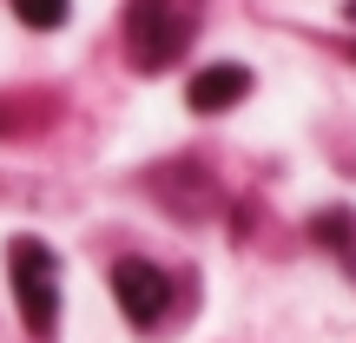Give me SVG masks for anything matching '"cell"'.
I'll return each instance as SVG.
<instances>
[{"label": "cell", "mask_w": 356, "mask_h": 343, "mask_svg": "<svg viewBox=\"0 0 356 343\" xmlns=\"http://www.w3.org/2000/svg\"><path fill=\"white\" fill-rule=\"evenodd\" d=\"M204 0H132L126 7V47L139 73H159V66L185 60V47L198 40Z\"/></svg>", "instance_id": "1"}, {"label": "cell", "mask_w": 356, "mask_h": 343, "mask_svg": "<svg viewBox=\"0 0 356 343\" xmlns=\"http://www.w3.org/2000/svg\"><path fill=\"white\" fill-rule=\"evenodd\" d=\"M7 271H13V297H20L26 330L53 337V324H60V257L40 238H13L7 244Z\"/></svg>", "instance_id": "2"}, {"label": "cell", "mask_w": 356, "mask_h": 343, "mask_svg": "<svg viewBox=\"0 0 356 343\" xmlns=\"http://www.w3.org/2000/svg\"><path fill=\"white\" fill-rule=\"evenodd\" d=\"M113 297H119L132 330H152V324L165 317V304H172V278L152 257H119L113 264Z\"/></svg>", "instance_id": "3"}, {"label": "cell", "mask_w": 356, "mask_h": 343, "mask_svg": "<svg viewBox=\"0 0 356 343\" xmlns=\"http://www.w3.org/2000/svg\"><path fill=\"white\" fill-rule=\"evenodd\" d=\"M244 93H251V66L218 60V66H204V73H191L185 99H191V113H231Z\"/></svg>", "instance_id": "4"}, {"label": "cell", "mask_w": 356, "mask_h": 343, "mask_svg": "<svg viewBox=\"0 0 356 343\" xmlns=\"http://www.w3.org/2000/svg\"><path fill=\"white\" fill-rule=\"evenodd\" d=\"M13 13H20V26H33V33H53V26H66L73 0H13Z\"/></svg>", "instance_id": "5"}, {"label": "cell", "mask_w": 356, "mask_h": 343, "mask_svg": "<svg viewBox=\"0 0 356 343\" xmlns=\"http://www.w3.org/2000/svg\"><path fill=\"white\" fill-rule=\"evenodd\" d=\"M343 264H350V278H356V251H343Z\"/></svg>", "instance_id": "6"}, {"label": "cell", "mask_w": 356, "mask_h": 343, "mask_svg": "<svg viewBox=\"0 0 356 343\" xmlns=\"http://www.w3.org/2000/svg\"><path fill=\"white\" fill-rule=\"evenodd\" d=\"M343 13H350V20H356V0H350V7H343Z\"/></svg>", "instance_id": "7"}]
</instances>
